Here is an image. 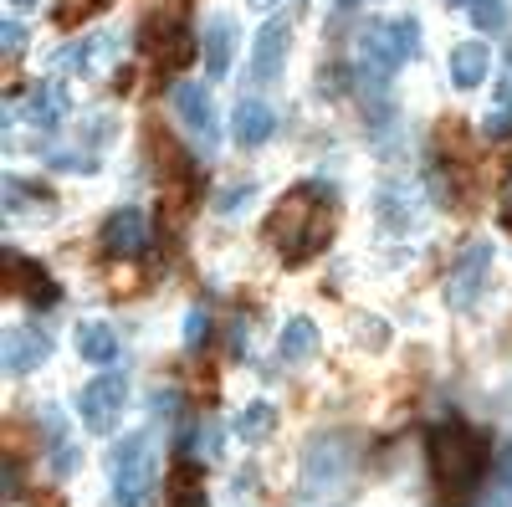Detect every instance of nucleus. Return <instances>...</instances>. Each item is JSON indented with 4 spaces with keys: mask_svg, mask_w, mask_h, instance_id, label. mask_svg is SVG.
Segmentation results:
<instances>
[{
    "mask_svg": "<svg viewBox=\"0 0 512 507\" xmlns=\"http://www.w3.org/2000/svg\"><path fill=\"white\" fill-rule=\"evenodd\" d=\"M267 231H272V241L282 246V257L297 267V262H313L318 251L333 241V216L323 210L318 190L303 185V190L282 195V205L267 216Z\"/></svg>",
    "mask_w": 512,
    "mask_h": 507,
    "instance_id": "1",
    "label": "nucleus"
},
{
    "mask_svg": "<svg viewBox=\"0 0 512 507\" xmlns=\"http://www.w3.org/2000/svg\"><path fill=\"white\" fill-rule=\"evenodd\" d=\"M482 467H487V436L472 431V426H441L431 436V472H436V487L451 507L472 502L477 482H482Z\"/></svg>",
    "mask_w": 512,
    "mask_h": 507,
    "instance_id": "2",
    "label": "nucleus"
},
{
    "mask_svg": "<svg viewBox=\"0 0 512 507\" xmlns=\"http://www.w3.org/2000/svg\"><path fill=\"white\" fill-rule=\"evenodd\" d=\"M420 52V21L415 16H395V21H364L359 31V62L374 82L395 77L410 57Z\"/></svg>",
    "mask_w": 512,
    "mask_h": 507,
    "instance_id": "3",
    "label": "nucleus"
},
{
    "mask_svg": "<svg viewBox=\"0 0 512 507\" xmlns=\"http://www.w3.org/2000/svg\"><path fill=\"white\" fill-rule=\"evenodd\" d=\"M154 482H159L154 431H128L113 451V502L118 507H149Z\"/></svg>",
    "mask_w": 512,
    "mask_h": 507,
    "instance_id": "4",
    "label": "nucleus"
},
{
    "mask_svg": "<svg viewBox=\"0 0 512 507\" xmlns=\"http://www.w3.org/2000/svg\"><path fill=\"white\" fill-rule=\"evenodd\" d=\"M354 456H359V446H354L349 431H323V436H313L308 451H303V492L318 497V492L344 487L349 472H354Z\"/></svg>",
    "mask_w": 512,
    "mask_h": 507,
    "instance_id": "5",
    "label": "nucleus"
},
{
    "mask_svg": "<svg viewBox=\"0 0 512 507\" xmlns=\"http://www.w3.org/2000/svg\"><path fill=\"white\" fill-rule=\"evenodd\" d=\"M123 405H128V379L123 374H98V379H88V385L77 390V415H82V426H88L93 436H108L118 426Z\"/></svg>",
    "mask_w": 512,
    "mask_h": 507,
    "instance_id": "6",
    "label": "nucleus"
},
{
    "mask_svg": "<svg viewBox=\"0 0 512 507\" xmlns=\"http://www.w3.org/2000/svg\"><path fill=\"white\" fill-rule=\"evenodd\" d=\"M487 272H492V246L487 241H472L456 257V267L446 272V308L466 313L477 298H482V287H487Z\"/></svg>",
    "mask_w": 512,
    "mask_h": 507,
    "instance_id": "7",
    "label": "nucleus"
},
{
    "mask_svg": "<svg viewBox=\"0 0 512 507\" xmlns=\"http://www.w3.org/2000/svg\"><path fill=\"white\" fill-rule=\"evenodd\" d=\"M169 108H175V118L195 134L200 149H216V134H221V129H216V103H210V88H205V82H175Z\"/></svg>",
    "mask_w": 512,
    "mask_h": 507,
    "instance_id": "8",
    "label": "nucleus"
},
{
    "mask_svg": "<svg viewBox=\"0 0 512 507\" xmlns=\"http://www.w3.org/2000/svg\"><path fill=\"white\" fill-rule=\"evenodd\" d=\"M292 52V26L287 21H267L251 41V82H277L282 77V62Z\"/></svg>",
    "mask_w": 512,
    "mask_h": 507,
    "instance_id": "9",
    "label": "nucleus"
},
{
    "mask_svg": "<svg viewBox=\"0 0 512 507\" xmlns=\"http://www.w3.org/2000/svg\"><path fill=\"white\" fill-rule=\"evenodd\" d=\"M103 246L113 251V257H139V251L149 246V216L134 205L113 210V216L103 221Z\"/></svg>",
    "mask_w": 512,
    "mask_h": 507,
    "instance_id": "10",
    "label": "nucleus"
},
{
    "mask_svg": "<svg viewBox=\"0 0 512 507\" xmlns=\"http://www.w3.org/2000/svg\"><path fill=\"white\" fill-rule=\"evenodd\" d=\"M231 134H236L241 149H262V144L277 134V113H272V103H262V98H241L236 113H231Z\"/></svg>",
    "mask_w": 512,
    "mask_h": 507,
    "instance_id": "11",
    "label": "nucleus"
},
{
    "mask_svg": "<svg viewBox=\"0 0 512 507\" xmlns=\"http://www.w3.org/2000/svg\"><path fill=\"white\" fill-rule=\"evenodd\" d=\"M446 67H451L456 88L472 93V88H482V82L492 77V47H487V41H456L451 57H446Z\"/></svg>",
    "mask_w": 512,
    "mask_h": 507,
    "instance_id": "12",
    "label": "nucleus"
},
{
    "mask_svg": "<svg viewBox=\"0 0 512 507\" xmlns=\"http://www.w3.org/2000/svg\"><path fill=\"white\" fill-rule=\"evenodd\" d=\"M47 354H52V338L41 333V328H31V323L6 328V369H11V374L41 369V364H47Z\"/></svg>",
    "mask_w": 512,
    "mask_h": 507,
    "instance_id": "13",
    "label": "nucleus"
},
{
    "mask_svg": "<svg viewBox=\"0 0 512 507\" xmlns=\"http://www.w3.org/2000/svg\"><path fill=\"white\" fill-rule=\"evenodd\" d=\"M6 292L11 298H31V303H57V282L36 262H21L16 251H6Z\"/></svg>",
    "mask_w": 512,
    "mask_h": 507,
    "instance_id": "14",
    "label": "nucleus"
},
{
    "mask_svg": "<svg viewBox=\"0 0 512 507\" xmlns=\"http://www.w3.org/2000/svg\"><path fill=\"white\" fill-rule=\"evenodd\" d=\"M231 47H236L231 16H210V21L200 26V57H205V72H210V77H226V72H231Z\"/></svg>",
    "mask_w": 512,
    "mask_h": 507,
    "instance_id": "15",
    "label": "nucleus"
},
{
    "mask_svg": "<svg viewBox=\"0 0 512 507\" xmlns=\"http://www.w3.org/2000/svg\"><path fill=\"white\" fill-rule=\"evenodd\" d=\"M67 108H72V98H67L62 82H36L31 98H26V118L36 123V129H57V123L67 118Z\"/></svg>",
    "mask_w": 512,
    "mask_h": 507,
    "instance_id": "16",
    "label": "nucleus"
},
{
    "mask_svg": "<svg viewBox=\"0 0 512 507\" xmlns=\"http://www.w3.org/2000/svg\"><path fill=\"white\" fill-rule=\"evenodd\" d=\"M374 205H379V221L390 226V231H410L420 221V205H415V195L405 185H379Z\"/></svg>",
    "mask_w": 512,
    "mask_h": 507,
    "instance_id": "17",
    "label": "nucleus"
},
{
    "mask_svg": "<svg viewBox=\"0 0 512 507\" xmlns=\"http://www.w3.org/2000/svg\"><path fill=\"white\" fill-rule=\"evenodd\" d=\"M77 354L88 364H113L118 359V333L108 323H82L77 328Z\"/></svg>",
    "mask_w": 512,
    "mask_h": 507,
    "instance_id": "18",
    "label": "nucleus"
},
{
    "mask_svg": "<svg viewBox=\"0 0 512 507\" xmlns=\"http://www.w3.org/2000/svg\"><path fill=\"white\" fill-rule=\"evenodd\" d=\"M313 349H318V328H313V318H292V323L282 328V338H277V354H282L287 364H303Z\"/></svg>",
    "mask_w": 512,
    "mask_h": 507,
    "instance_id": "19",
    "label": "nucleus"
},
{
    "mask_svg": "<svg viewBox=\"0 0 512 507\" xmlns=\"http://www.w3.org/2000/svg\"><path fill=\"white\" fill-rule=\"evenodd\" d=\"M272 426H277V410H272L267 400H251V405H241V415H236V436H241V441H267Z\"/></svg>",
    "mask_w": 512,
    "mask_h": 507,
    "instance_id": "20",
    "label": "nucleus"
},
{
    "mask_svg": "<svg viewBox=\"0 0 512 507\" xmlns=\"http://www.w3.org/2000/svg\"><path fill=\"white\" fill-rule=\"evenodd\" d=\"M512 134V82H502L497 98H492V113H487V139H502Z\"/></svg>",
    "mask_w": 512,
    "mask_h": 507,
    "instance_id": "21",
    "label": "nucleus"
},
{
    "mask_svg": "<svg viewBox=\"0 0 512 507\" xmlns=\"http://www.w3.org/2000/svg\"><path fill=\"white\" fill-rule=\"evenodd\" d=\"M256 200V185L251 180H241V185H226L221 195H216V210H221V216H241V210Z\"/></svg>",
    "mask_w": 512,
    "mask_h": 507,
    "instance_id": "22",
    "label": "nucleus"
},
{
    "mask_svg": "<svg viewBox=\"0 0 512 507\" xmlns=\"http://www.w3.org/2000/svg\"><path fill=\"white\" fill-rule=\"evenodd\" d=\"M108 6V0H62L57 6V26H82L88 16H98Z\"/></svg>",
    "mask_w": 512,
    "mask_h": 507,
    "instance_id": "23",
    "label": "nucleus"
},
{
    "mask_svg": "<svg viewBox=\"0 0 512 507\" xmlns=\"http://www.w3.org/2000/svg\"><path fill=\"white\" fill-rule=\"evenodd\" d=\"M472 21L482 31H502L507 26V0H472Z\"/></svg>",
    "mask_w": 512,
    "mask_h": 507,
    "instance_id": "24",
    "label": "nucleus"
},
{
    "mask_svg": "<svg viewBox=\"0 0 512 507\" xmlns=\"http://www.w3.org/2000/svg\"><path fill=\"white\" fill-rule=\"evenodd\" d=\"M441 149H446L451 159H466V154H472V139H466V129H461L456 118H451V123H441Z\"/></svg>",
    "mask_w": 512,
    "mask_h": 507,
    "instance_id": "25",
    "label": "nucleus"
},
{
    "mask_svg": "<svg viewBox=\"0 0 512 507\" xmlns=\"http://www.w3.org/2000/svg\"><path fill=\"white\" fill-rule=\"evenodd\" d=\"M0 41H6V62H16V57H21V47H26V26L11 16L6 26H0Z\"/></svg>",
    "mask_w": 512,
    "mask_h": 507,
    "instance_id": "26",
    "label": "nucleus"
},
{
    "mask_svg": "<svg viewBox=\"0 0 512 507\" xmlns=\"http://www.w3.org/2000/svg\"><path fill=\"white\" fill-rule=\"evenodd\" d=\"M205 328H210L205 308H190V313H185V349H200V338H205Z\"/></svg>",
    "mask_w": 512,
    "mask_h": 507,
    "instance_id": "27",
    "label": "nucleus"
},
{
    "mask_svg": "<svg viewBox=\"0 0 512 507\" xmlns=\"http://www.w3.org/2000/svg\"><path fill=\"white\" fill-rule=\"evenodd\" d=\"M52 164H57V169H72V175H93V169H98L93 154H57Z\"/></svg>",
    "mask_w": 512,
    "mask_h": 507,
    "instance_id": "28",
    "label": "nucleus"
},
{
    "mask_svg": "<svg viewBox=\"0 0 512 507\" xmlns=\"http://www.w3.org/2000/svg\"><path fill=\"white\" fill-rule=\"evenodd\" d=\"M190 446H195L200 456H216V451H221V441H216V426H200V431L190 436Z\"/></svg>",
    "mask_w": 512,
    "mask_h": 507,
    "instance_id": "29",
    "label": "nucleus"
},
{
    "mask_svg": "<svg viewBox=\"0 0 512 507\" xmlns=\"http://www.w3.org/2000/svg\"><path fill=\"white\" fill-rule=\"evenodd\" d=\"M482 507H512V482H497L492 492H487V502Z\"/></svg>",
    "mask_w": 512,
    "mask_h": 507,
    "instance_id": "30",
    "label": "nucleus"
},
{
    "mask_svg": "<svg viewBox=\"0 0 512 507\" xmlns=\"http://www.w3.org/2000/svg\"><path fill=\"white\" fill-rule=\"evenodd\" d=\"M497 221H502V231H512V185L502 190V210H497Z\"/></svg>",
    "mask_w": 512,
    "mask_h": 507,
    "instance_id": "31",
    "label": "nucleus"
},
{
    "mask_svg": "<svg viewBox=\"0 0 512 507\" xmlns=\"http://www.w3.org/2000/svg\"><path fill=\"white\" fill-rule=\"evenodd\" d=\"M246 6H251V11H267V6H277V0H246Z\"/></svg>",
    "mask_w": 512,
    "mask_h": 507,
    "instance_id": "32",
    "label": "nucleus"
},
{
    "mask_svg": "<svg viewBox=\"0 0 512 507\" xmlns=\"http://www.w3.org/2000/svg\"><path fill=\"white\" fill-rule=\"evenodd\" d=\"M11 6H36V0H11Z\"/></svg>",
    "mask_w": 512,
    "mask_h": 507,
    "instance_id": "33",
    "label": "nucleus"
},
{
    "mask_svg": "<svg viewBox=\"0 0 512 507\" xmlns=\"http://www.w3.org/2000/svg\"><path fill=\"white\" fill-rule=\"evenodd\" d=\"M338 6H359V0H338Z\"/></svg>",
    "mask_w": 512,
    "mask_h": 507,
    "instance_id": "34",
    "label": "nucleus"
},
{
    "mask_svg": "<svg viewBox=\"0 0 512 507\" xmlns=\"http://www.w3.org/2000/svg\"><path fill=\"white\" fill-rule=\"evenodd\" d=\"M446 6H466V0H446Z\"/></svg>",
    "mask_w": 512,
    "mask_h": 507,
    "instance_id": "35",
    "label": "nucleus"
},
{
    "mask_svg": "<svg viewBox=\"0 0 512 507\" xmlns=\"http://www.w3.org/2000/svg\"><path fill=\"white\" fill-rule=\"evenodd\" d=\"M507 169H512V154H507Z\"/></svg>",
    "mask_w": 512,
    "mask_h": 507,
    "instance_id": "36",
    "label": "nucleus"
}]
</instances>
